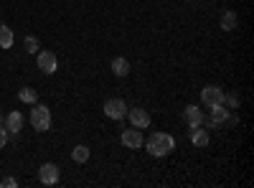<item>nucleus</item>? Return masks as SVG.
Masks as SVG:
<instances>
[{
	"label": "nucleus",
	"mask_w": 254,
	"mask_h": 188,
	"mask_svg": "<svg viewBox=\"0 0 254 188\" xmlns=\"http://www.w3.org/2000/svg\"><path fill=\"white\" fill-rule=\"evenodd\" d=\"M142 145L147 148V153L155 155V158H165L171 150H176V140H173V135H168V132H153Z\"/></svg>",
	"instance_id": "1"
},
{
	"label": "nucleus",
	"mask_w": 254,
	"mask_h": 188,
	"mask_svg": "<svg viewBox=\"0 0 254 188\" xmlns=\"http://www.w3.org/2000/svg\"><path fill=\"white\" fill-rule=\"evenodd\" d=\"M206 115L196 107V104H188V107L183 110V122L188 125V127H198V125H203Z\"/></svg>",
	"instance_id": "10"
},
{
	"label": "nucleus",
	"mask_w": 254,
	"mask_h": 188,
	"mask_svg": "<svg viewBox=\"0 0 254 188\" xmlns=\"http://www.w3.org/2000/svg\"><path fill=\"white\" fill-rule=\"evenodd\" d=\"M0 186H3V188H15V186H18V181L8 176V178H3V181H0Z\"/></svg>",
	"instance_id": "21"
},
{
	"label": "nucleus",
	"mask_w": 254,
	"mask_h": 188,
	"mask_svg": "<svg viewBox=\"0 0 254 188\" xmlns=\"http://www.w3.org/2000/svg\"><path fill=\"white\" fill-rule=\"evenodd\" d=\"M221 28H224V31L239 28V15H237L234 10H224V13H221Z\"/></svg>",
	"instance_id": "13"
},
{
	"label": "nucleus",
	"mask_w": 254,
	"mask_h": 188,
	"mask_svg": "<svg viewBox=\"0 0 254 188\" xmlns=\"http://www.w3.org/2000/svg\"><path fill=\"white\" fill-rule=\"evenodd\" d=\"M112 71H115V76H127L130 74V61H127L125 56L112 59Z\"/></svg>",
	"instance_id": "14"
},
{
	"label": "nucleus",
	"mask_w": 254,
	"mask_h": 188,
	"mask_svg": "<svg viewBox=\"0 0 254 188\" xmlns=\"http://www.w3.org/2000/svg\"><path fill=\"white\" fill-rule=\"evenodd\" d=\"M239 102H242V99H239L237 92H229V94L224 92V107H229V110H239Z\"/></svg>",
	"instance_id": "18"
},
{
	"label": "nucleus",
	"mask_w": 254,
	"mask_h": 188,
	"mask_svg": "<svg viewBox=\"0 0 254 188\" xmlns=\"http://www.w3.org/2000/svg\"><path fill=\"white\" fill-rule=\"evenodd\" d=\"M0 122H3V115H0Z\"/></svg>",
	"instance_id": "22"
},
{
	"label": "nucleus",
	"mask_w": 254,
	"mask_h": 188,
	"mask_svg": "<svg viewBox=\"0 0 254 188\" xmlns=\"http://www.w3.org/2000/svg\"><path fill=\"white\" fill-rule=\"evenodd\" d=\"M38 69L44 74H56L59 69V59L54 51H38Z\"/></svg>",
	"instance_id": "7"
},
{
	"label": "nucleus",
	"mask_w": 254,
	"mask_h": 188,
	"mask_svg": "<svg viewBox=\"0 0 254 188\" xmlns=\"http://www.w3.org/2000/svg\"><path fill=\"white\" fill-rule=\"evenodd\" d=\"M23 49H26V54H36V51H38V38L26 36V41H23Z\"/></svg>",
	"instance_id": "19"
},
{
	"label": "nucleus",
	"mask_w": 254,
	"mask_h": 188,
	"mask_svg": "<svg viewBox=\"0 0 254 188\" xmlns=\"http://www.w3.org/2000/svg\"><path fill=\"white\" fill-rule=\"evenodd\" d=\"M127 120H130V125H132V127H137V130L150 127V115H147L142 107H132V110H127Z\"/></svg>",
	"instance_id": "8"
},
{
	"label": "nucleus",
	"mask_w": 254,
	"mask_h": 188,
	"mask_svg": "<svg viewBox=\"0 0 254 188\" xmlns=\"http://www.w3.org/2000/svg\"><path fill=\"white\" fill-rule=\"evenodd\" d=\"M31 125L38 130V132H46L51 130V110L46 107V104H33V110H31Z\"/></svg>",
	"instance_id": "2"
},
{
	"label": "nucleus",
	"mask_w": 254,
	"mask_h": 188,
	"mask_svg": "<svg viewBox=\"0 0 254 188\" xmlns=\"http://www.w3.org/2000/svg\"><path fill=\"white\" fill-rule=\"evenodd\" d=\"M201 102H203V107H216V104H224V89L216 87V84H208L201 89Z\"/></svg>",
	"instance_id": "4"
},
{
	"label": "nucleus",
	"mask_w": 254,
	"mask_h": 188,
	"mask_svg": "<svg viewBox=\"0 0 254 188\" xmlns=\"http://www.w3.org/2000/svg\"><path fill=\"white\" fill-rule=\"evenodd\" d=\"M59 178H61L59 165H54V163H44V165L38 168V181L44 183V186H56Z\"/></svg>",
	"instance_id": "6"
},
{
	"label": "nucleus",
	"mask_w": 254,
	"mask_h": 188,
	"mask_svg": "<svg viewBox=\"0 0 254 188\" xmlns=\"http://www.w3.org/2000/svg\"><path fill=\"white\" fill-rule=\"evenodd\" d=\"M190 142H193L196 148H206V145L211 142L208 132L203 130V125H198V127H190Z\"/></svg>",
	"instance_id": "12"
},
{
	"label": "nucleus",
	"mask_w": 254,
	"mask_h": 188,
	"mask_svg": "<svg viewBox=\"0 0 254 188\" xmlns=\"http://www.w3.org/2000/svg\"><path fill=\"white\" fill-rule=\"evenodd\" d=\"M120 142L125 145V148H130V150H137V148H142V132L137 130V127H130V130H125L122 135H120Z\"/></svg>",
	"instance_id": "9"
},
{
	"label": "nucleus",
	"mask_w": 254,
	"mask_h": 188,
	"mask_svg": "<svg viewBox=\"0 0 254 188\" xmlns=\"http://www.w3.org/2000/svg\"><path fill=\"white\" fill-rule=\"evenodd\" d=\"M71 158H74V163H87L89 160V148L87 145H76V148L71 150Z\"/></svg>",
	"instance_id": "17"
},
{
	"label": "nucleus",
	"mask_w": 254,
	"mask_h": 188,
	"mask_svg": "<svg viewBox=\"0 0 254 188\" xmlns=\"http://www.w3.org/2000/svg\"><path fill=\"white\" fill-rule=\"evenodd\" d=\"M5 142H8V130L3 127V125H0V150L5 148Z\"/></svg>",
	"instance_id": "20"
},
{
	"label": "nucleus",
	"mask_w": 254,
	"mask_h": 188,
	"mask_svg": "<svg viewBox=\"0 0 254 188\" xmlns=\"http://www.w3.org/2000/svg\"><path fill=\"white\" fill-rule=\"evenodd\" d=\"M229 107H224V104H216V107H211V115L203 120V125L206 127H219V125H226V120H229Z\"/></svg>",
	"instance_id": "5"
},
{
	"label": "nucleus",
	"mask_w": 254,
	"mask_h": 188,
	"mask_svg": "<svg viewBox=\"0 0 254 188\" xmlns=\"http://www.w3.org/2000/svg\"><path fill=\"white\" fill-rule=\"evenodd\" d=\"M13 41H15L13 31H10L8 26H0V49H10Z\"/></svg>",
	"instance_id": "15"
},
{
	"label": "nucleus",
	"mask_w": 254,
	"mask_h": 188,
	"mask_svg": "<svg viewBox=\"0 0 254 188\" xmlns=\"http://www.w3.org/2000/svg\"><path fill=\"white\" fill-rule=\"evenodd\" d=\"M127 104H125V99H120V97H112V99H107L104 102V115H107L110 120H125L127 117Z\"/></svg>",
	"instance_id": "3"
},
{
	"label": "nucleus",
	"mask_w": 254,
	"mask_h": 188,
	"mask_svg": "<svg viewBox=\"0 0 254 188\" xmlns=\"http://www.w3.org/2000/svg\"><path fill=\"white\" fill-rule=\"evenodd\" d=\"M3 127L8 130V135H18L20 127H23V115H20L18 110H13L8 117H3Z\"/></svg>",
	"instance_id": "11"
},
{
	"label": "nucleus",
	"mask_w": 254,
	"mask_h": 188,
	"mask_svg": "<svg viewBox=\"0 0 254 188\" xmlns=\"http://www.w3.org/2000/svg\"><path fill=\"white\" fill-rule=\"evenodd\" d=\"M18 99L23 102V104H36L38 102V94H36V89H31V87H23L18 92Z\"/></svg>",
	"instance_id": "16"
}]
</instances>
